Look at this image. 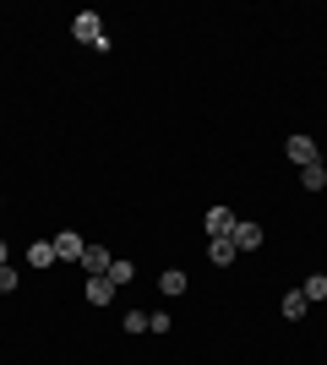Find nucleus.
<instances>
[{
	"instance_id": "1",
	"label": "nucleus",
	"mask_w": 327,
	"mask_h": 365,
	"mask_svg": "<svg viewBox=\"0 0 327 365\" xmlns=\"http://www.w3.org/2000/svg\"><path fill=\"white\" fill-rule=\"evenodd\" d=\"M49 245H55V262H82V251H88V240H82L77 229H61Z\"/></svg>"
},
{
	"instance_id": "2",
	"label": "nucleus",
	"mask_w": 327,
	"mask_h": 365,
	"mask_svg": "<svg viewBox=\"0 0 327 365\" xmlns=\"http://www.w3.org/2000/svg\"><path fill=\"white\" fill-rule=\"evenodd\" d=\"M71 33H77V44H93V49H109V38H104V28H98V16H93V11H82L77 22H71Z\"/></svg>"
},
{
	"instance_id": "3",
	"label": "nucleus",
	"mask_w": 327,
	"mask_h": 365,
	"mask_svg": "<svg viewBox=\"0 0 327 365\" xmlns=\"http://www.w3.org/2000/svg\"><path fill=\"white\" fill-rule=\"evenodd\" d=\"M229 240H234V251H256V245H262V224H251V218H234Z\"/></svg>"
},
{
	"instance_id": "4",
	"label": "nucleus",
	"mask_w": 327,
	"mask_h": 365,
	"mask_svg": "<svg viewBox=\"0 0 327 365\" xmlns=\"http://www.w3.org/2000/svg\"><path fill=\"white\" fill-rule=\"evenodd\" d=\"M284 153H289V164H300V169H306V164H316V142H311V137H300V131H295L289 142H284Z\"/></svg>"
},
{
	"instance_id": "5",
	"label": "nucleus",
	"mask_w": 327,
	"mask_h": 365,
	"mask_svg": "<svg viewBox=\"0 0 327 365\" xmlns=\"http://www.w3.org/2000/svg\"><path fill=\"white\" fill-rule=\"evenodd\" d=\"M229 229H234V213H229V207H207V240L229 235Z\"/></svg>"
},
{
	"instance_id": "6",
	"label": "nucleus",
	"mask_w": 327,
	"mask_h": 365,
	"mask_svg": "<svg viewBox=\"0 0 327 365\" xmlns=\"http://www.w3.org/2000/svg\"><path fill=\"white\" fill-rule=\"evenodd\" d=\"M207 257H213L218 267H229V262L240 257V251H234V240H229V235H218V240H207Z\"/></svg>"
},
{
	"instance_id": "7",
	"label": "nucleus",
	"mask_w": 327,
	"mask_h": 365,
	"mask_svg": "<svg viewBox=\"0 0 327 365\" xmlns=\"http://www.w3.org/2000/svg\"><path fill=\"white\" fill-rule=\"evenodd\" d=\"M109 262H115V257H109V251H104V245H88V251H82V267H88V273H109Z\"/></svg>"
},
{
	"instance_id": "8",
	"label": "nucleus",
	"mask_w": 327,
	"mask_h": 365,
	"mask_svg": "<svg viewBox=\"0 0 327 365\" xmlns=\"http://www.w3.org/2000/svg\"><path fill=\"white\" fill-rule=\"evenodd\" d=\"M109 300H115V284H109L104 273L88 278V305H109Z\"/></svg>"
},
{
	"instance_id": "9",
	"label": "nucleus",
	"mask_w": 327,
	"mask_h": 365,
	"mask_svg": "<svg viewBox=\"0 0 327 365\" xmlns=\"http://www.w3.org/2000/svg\"><path fill=\"white\" fill-rule=\"evenodd\" d=\"M300 185H306V191H322V185H327V164H322V158L300 169Z\"/></svg>"
},
{
	"instance_id": "10",
	"label": "nucleus",
	"mask_w": 327,
	"mask_h": 365,
	"mask_svg": "<svg viewBox=\"0 0 327 365\" xmlns=\"http://www.w3.org/2000/svg\"><path fill=\"white\" fill-rule=\"evenodd\" d=\"M49 262H55V245H49V240H33L28 245V267H49Z\"/></svg>"
},
{
	"instance_id": "11",
	"label": "nucleus",
	"mask_w": 327,
	"mask_h": 365,
	"mask_svg": "<svg viewBox=\"0 0 327 365\" xmlns=\"http://www.w3.org/2000/svg\"><path fill=\"white\" fill-rule=\"evenodd\" d=\"M104 278L115 284V289H120V284H131V278H137V267H131V262L120 257V262H109V273H104Z\"/></svg>"
},
{
	"instance_id": "12",
	"label": "nucleus",
	"mask_w": 327,
	"mask_h": 365,
	"mask_svg": "<svg viewBox=\"0 0 327 365\" xmlns=\"http://www.w3.org/2000/svg\"><path fill=\"white\" fill-rule=\"evenodd\" d=\"M306 305H311L306 294H300V289H289V294H284V317H289V322H300V317H306Z\"/></svg>"
},
{
	"instance_id": "13",
	"label": "nucleus",
	"mask_w": 327,
	"mask_h": 365,
	"mask_svg": "<svg viewBox=\"0 0 327 365\" xmlns=\"http://www.w3.org/2000/svg\"><path fill=\"white\" fill-rule=\"evenodd\" d=\"M300 294H306V300H327V273H311Z\"/></svg>"
},
{
	"instance_id": "14",
	"label": "nucleus",
	"mask_w": 327,
	"mask_h": 365,
	"mask_svg": "<svg viewBox=\"0 0 327 365\" xmlns=\"http://www.w3.org/2000/svg\"><path fill=\"white\" fill-rule=\"evenodd\" d=\"M158 284H164V294H186V273H180V267H170Z\"/></svg>"
},
{
	"instance_id": "15",
	"label": "nucleus",
	"mask_w": 327,
	"mask_h": 365,
	"mask_svg": "<svg viewBox=\"0 0 327 365\" xmlns=\"http://www.w3.org/2000/svg\"><path fill=\"white\" fill-rule=\"evenodd\" d=\"M120 327H125V333H147V311H125Z\"/></svg>"
},
{
	"instance_id": "16",
	"label": "nucleus",
	"mask_w": 327,
	"mask_h": 365,
	"mask_svg": "<svg viewBox=\"0 0 327 365\" xmlns=\"http://www.w3.org/2000/svg\"><path fill=\"white\" fill-rule=\"evenodd\" d=\"M16 284H22V273H16L11 262H6V267H0V294H11V289H16Z\"/></svg>"
},
{
	"instance_id": "17",
	"label": "nucleus",
	"mask_w": 327,
	"mask_h": 365,
	"mask_svg": "<svg viewBox=\"0 0 327 365\" xmlns=\"http://www.w3.org/2000/svg\"><path fill=\"white\" fill-rule=\"evenodd\" d=\"M6 262H11V251H6V240H0V267H6Z\"/></svg>"
}]
</instances>
